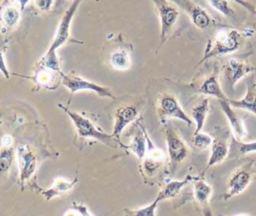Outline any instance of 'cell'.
<instances>
[{"label": "cell", "mask_w": 256, "mask_h": 216, "mask_svg": "<svg viewBox=\"0 0 256 216\" xmlns=\"http://www.w3.org/2000/svg\"><path fill=\"white\" fill-rule=\"evenodd\" d=\"M157 113L162 122H165L168 118H174L183 121L188 126L193 124L192 118L186 114L177 98L170 93H163L159 96L157 100Z\"/></svg>", "instance_id": "obj_6"}, {"label": "cell", "mask_w": 256, "mask_h": 216, "mask_svg": "<svg viewBox=\"0 0 256 216\" xmlns=\"http://www.w3.org/2000/svg\"><path fill=\"white\" fill-rule=\"evenodd\" d=\"M15 152L19 169V182L24 186L36 174L39 158L36 152L26 144L18 146Z\"/></svg>", "instance_id": "obj_7"}, {"label": "cell", "mask_w": 256, "mask_h": 216, "mask_svg": "<svg viewBox=\"0 0 256 216\" xmlns=\"http://www.w3.org/2000/svg\"><path fill=\"white\" fill-rule=\"evenodd\" d=\"M223 70L229 87L233 89V87L239 80L254 72L256 70V67L251 65L246 60L233 57L226 62Z\"/></svg>", "instance_id": "obj_11"}, {"label": "cell", "mask_w": 256, "mask_h": 216, "mask_svg": "<svg viewBox=\"0 0 256 216\" xmlns=\"http://www.w3.org/2000/svg\"><path fill=\"white\" fill-rule=\"evenodd\" d=\"M139 114V110L134 105H123L116 109L114 114V125L112 136L120 140L123 130L132 122H134Z\"/></svg>", "instance_id": "obj_14"}, {"label": "cell", "mask_w": 256, "mask_h": 216, "mask_svg": "<svg viewBox=\"0 0 256 216\" xmlns=\"http://www.w3.org/2000/svg\"><path fill=\"white\" fill-rule=\"evenodd\" d=\"M252 152H256V141L243 142L233 137L229 147V154L232 157H236L239 155H246Z\"/></svg>", "instance_id": "obj_26"}, {"label": "cell", "mask_w": 256, "mask_h": 216, "mask_svg": "<svg viewBox=\"0 0 256 216\" xmlns=\"http://www.w3.org/2000/svg\"><path fill=\"white\" fill-rule=\"evenodd\" d=\"M178 5L189 16L191 22L199 29H205L211 25L212 19L207 11L192 0H170Z\"/></svg>", "instance_id": "obj_12"}, {"label": "cell", "mask_w": 256, "mask_h": 216, "mask_svg": "<svg viewBox=\"0 0 256 216\" xmlns=\"http://www.w3.org/2000/svg\"><path fill=\"white\" fill-rule=\"evenodd\" d=\"M156 7L160 21V45H162L170 34V31L176 23L179 11L177 7L169 0H151Z\"/></svg>", "instance_id": "obj_8"}, {"label": "cell", "mask_w": 256, "mask_h": 216, "mask_svg": "<svg viewBox=\"0 0 256 216\" xmlns=\"http://www.w3.org/2000/svg\"><path fill=\"white\" fill-rule=\"evenodd\" d=\"M213 140L214 139L212 138L211 135L204 133L202 131L193 135V145L199 151L205 150L208 147H210L213 143Z\"/></svg>", "instance_id": "obj_27"}, {"label": "cell", "mask_w": 256, "mask_h": 216, "mask_svg": "<svg viewBox=\"0 0 256 216\" xmlns=\"http://www.w3.org/2000/svg\"><path fill=\"white\" fill-rule=\"evenodd\" d=\"M66 89L70 91L71 94H74L79 91H92L95 92L100 97L105 98H111L114 99L115 96L108 87L101 86L99 84H96L92 81H89L83 77H81L78 74H75L74 72H71L69 74L62 75V83H61Z\"/></svg>", "instance_id": "obj_5"}, {"label": "cell", "mask_w": 256, "mask_h": 216, "mask_svg": "<svg viewBox=\"0 0 256 216\" xmlns=\"http://www.w3.org/2000/svg\"><path fill=\"white\" fill-rule=\"evenodd\" d=\"M219 104H220L221 110L223 111V113L225 114L229 122V125L233 133V137L239 141H242L247 136V130L242 119L239 117V115L234 111L233 107L230 105L229 99L219 100Z\"/></svg>", "instance_id": "obj_15"}, {"label": "cell", "mask_w": 256, "mask_h": 216, "mask_svg": "<svg viewBox=\"0 0 256 216\" xmlns=\"http://www.w3.org/2000/svg\"><path fill=\"white\" fill-rule=\"evenodd\" d=\"M72 209H74L75 211L78 212V214L80 216H94L90 210L88 209V207L83 204V203H77V202H73L72 203Z\"/></svg>", "instance_id": "obj_30"}, {"label": "cell", "mask_w": 256, "mask_h": 216, "mask_svg": "<svg viewBox=\"0 0 256 216\" xmlns=\"http://www.w3.org/2000/svg\"><path fill=\"white\" fill-rule=\"evenodd\" d=\"M0 73L6 78L9 79L10 78V72L7 68L6 62H5V58H4V53L3 50L0 48Z\"/></svg>", "instance_id": "obj_32"}, {"label": "cell", "mask_w": 256, "mask_h": 216, "mask_svg": "<svg viewBox=\"0 0 256 216\" xmlns=\"http://www.w3.org/2000/svg\"><path fill=\"white\" fill-rule=\"evenodd\" d=\"M35 7L41 11H49L52 7L53 0H33Z\"/></svg>", "instance_id": "obj_31"}, {"label": "cell", "mask_w": 256, "mask_h": 216, "mask_svg": "<svg viewBox=\"0 0 256 216\" xmlns=\"http://www.w3.org/2000/svg\"><path fill=\"white\" fill-rule=\"evenodd\" d=\"M77 181H78L77 178L73 180H68L63 177H56L49 188L41 190V194L47 201H50L55 197H58L70 192L73 189L74 185L77 183Z\"/></svg>", "instance_id": "obj_17"}, {"label": "cell", "mask_w": 256, "mask_h": 216, "mask_svg": "<svg viewBox=\"0 0 256 216\" xmlns=\"http://www.w3.org/2000/svg\"><path fill=\"white\" fill-rule=\"evenodd\" d=\"M241 35L236 29H221L213 38H211L204 51V55L199 60L197 65H200L204 61L220 55H226L236 52L241 43Z\"/></svg>", "instance_id": "obj_2"}, {"label": "cell", "mask_w": 256, "mask_h": 216, "mask_svg": "<svg viewBox=\"0 0 256 216\" xmlns=\"http://www.w3.org/2000/svg\"><path fill=\"white\" fill-rule=\"evenodd\" d=\"M254 164L255 162L253 160L247 161L231 175L227 191L223 195V199L225 201L241 194L251 184L255 176Z\"/></svg>", "instance_id": "obj_4"}, {"label": "cell", "mask_w": 256, "mask_h": 216, "mask_svg": "<svg viewBox=\"0 0 256 216\" xmlns=\"http://www.w3.org/2000/svg\"><path fill=\"white\" fill-rule=\"evenodd\" d=\"M229 103L233 108L247 110L256 115V83L253 79L247 85V91L243 98L239 100L229 99Z\"/></svg>", "instance_id": "obj_19"}, {"label": "cell", "mask_w": 256, "mask_h": 216, "mask_svg": "<svg viewBox=\"0 0 256 216\" xmlns=\"http://www.w3.org/2000/svg\"><path fill=\"white\" fill-rule=\"evenodd\" d=\"M198 92L207 95V96H212L217 98L218 100H227V96L224 94V91L222 90L220 83H219V78L217 72L211 74L208 76L199 86Z\"/></svg>", "instance_id": "obj_21"}, {"label": "cell", "mask_w": 256, "mask_h": 216, "mask_svg": "<svg viewBox=\"0 0 256 216\" xmlns=\"http://www.w3.org/2000/svg\"><path fill=\"white\" fill-rule=\"evenodd\" d=\"M192 193L201 216H213L209 205V200L212 195V187L204 180L202 175L196 176L192 181Z\"/></svg>", "instance_id": "obj_10"}, {"label": "cell", "mask_w": 256, "mask_h": 216, "mask_svg": "<svg viewBox=\"0 0 256 216\" xmlns=\"http://www.w3.org/2000/svg\"><path fill=\"white\" fill-rule=\"evenodd\" d=\"M62 71H54L45 67L36 66L32 76H24L31 79L37 86L47 89L55 90L62 83Z\"/></svg>", "instance_id": "obj_13"}, {"label": "cell", "mask_w": 256, "mask_h": 216, "mask_svg": "<svg viewBox=\"0 0 256 216\" xmlns=\"http://www.w3.org/2000/svg\"><path fill=\"white\" fill-rule=\"evenodd\" d=\"M3 116V112H2V110L0 109V118Z\"/></svg>", "instance_id": "obj_38"}, {"label": "cell", "mask_w": 256, "mask_h": 216, "mask_svg": "<svg viewBox=\"0 0 256 216\" xmlns=\"http://www.w3.org/2000/svg\"><path fill=\"white\" fill-rule=\"evenodd\" d=\"M229 155V145L227 142L221 139H214L213 143L211 145V154L208 159V162L202 172V176H204V173L212 166L217 165L224 161Z\"/></svg>", "instance_id": "obj_20"}, {"label": "cell", "mask_w": 256, "mask_h": 216, "mask_svg": "<svg viewBox=\"0 0 256 216\" xmlns=\"http://www.w3.org/2000/svg\"><path fill=\"white\" fill-rule=\"evenodd\" d=\"M110 65L119 71L130 69L132 66V60L129 53L124 49H118L111 53L109 58Z\"/></svg>", "instance_id": "obj_25"}, {"label": "cell", "mask_w": 256, "mask_h": 216, "mask_svg": "<svg viewBox=\"0 0 256 216\" xmlns=\"http://www.w3.org/2000/svg\"><path fill=\"white\" fill-rule=\"evenodd\" d=\"M196 177L195 176H191V175H187L184 179L182 180H171L168 183H166L163 188L159 191V193L157 194L156 198L161 202L163 200L166 199H171L176 197L180 191L189 183L192 182Z\"/></svg>", "instance_id": "obj_22"}, {"label": "cell", "mask_w": 256, "mask_h": 216, "mask_svg": "<svg viewBox=\"0 0 256 216\" xmlns=\"http://www.w3.org/2000/svg\"><path fill=\"white\" fill-rule=\"evenodd\" d=\"M82 1L83 0H73L71 5L64 12V14L62 15V17L59 21V24L57 26L56 33L53 37L52 43L49 46V48L47 49V51L56 53L57 49H59L61 46H63L67 42V40L69 38V34H70V27H71L72 19Z\"/></svg>", "instance_id": "obj_9"}, {"label": "cell", "mask_w": 256, "mask_h": 216, "mask_svg": "<svg viewBox=\"0 0 256 216\" xmlns=\"http://www.w3.org/2000/svg\"><path fill=\"white\" fill-rule=\"evenodd\" d=\"M1 145L13 146V138L11 135H4L1 139Z\"/></svg>", "instance_id": "obj_34"}, {"label": "cell", "mask_w": 256, "mask_h": 216, "mask_svg": "<svg viewBox=\"0 0 256 216\" xmlns=\"http://www.w3.org/2000/svg\"><path fill=\"white\" fill-rule=\"evenodd\" d=\"M63 216H80V215L78 214V212H77V211H75L74 209H71V210L66 211V212H65V214H64Z\"/></svg>", "instance_id": "obj_36"}, {"label": "cell", "mask_w": 256, "mask_h": 216, "mask_svg": "<svg viewBox=\"0 0 256 216\" xmlns=\"http://www.w3.org/2000/svg\"><path fill=\"white\" fill-rule=\"evenodd\" d=\"M159 200L157 198L154 199V201L152 203H150L147 206H144L142 208L136 209V210H132V211H128V213L131 216H155L156 215V209L157 206L159 204Z\"/></svg>", "instance_id": "obj_29"}, {"label": "cell", "mask_w": 256, "mask_h": 216, "mask_svg": "<svg viewBox=\"0 0 256 216\" xmlns=\"http://www.w3.org/2000/svg\"><path fill=\"white\" fill-rule=\"evenodd\" d=\"M0 125H1V121H0Z\"/></svg>", "instance_id": "obj_39"}, {"label": "cell", "mask_w": 256, "mask_h": 216, "mask_svg": "<svg viewBox=\"0 0 256 216\" xmlns=\"http://www.w3.org/2000/svg\"><path fill=\"white\" fill-rule=\"evenodd\" d=\"M58 107L62 109L68 117L71 119L76 132L79 137L81 138H91L95 139L107 146L113 147V148H127V145H123L120 140H117L115 137L105 132H103L100 128H98L89 118L84 116L83 114H80L79 112L73 111L63 104H58Z\"/></svg>", "instance_id": "obj_1"}, {"label": "cell", "mask_w": 256, "mask_h": 216, "mask_svg": "<svg viewBox=\"0 0 256 216\" xmlns=\"http://www.w3.org/2000/svg\"><path fill=\"white\" fill-rule=\"evenodd\" d=\"M137 130L134 131L130 144L127 145V148L139 159L143 160V158L146 156L147 153V148H148V134L143 127V125L137 121Z\"/></svg>", "instance_id": "obj_16"}, {"label": "cell", "mask_w": 256, "mask_h": 216, "mask_svg": "<svg viewBox=\"0 0 256 216\" xmlns=\"http://www.w3.org/2000/svg\"><path fill=\"white\" fill-rule=\"evenodd\" d=\"M206 1L213 9L218 11L223 16L231 17L234 15V10L230 6L228 0H206Z\"/></svg>", "instance_id": "obj_28"}, {"label": "cell", "mask_w": 256, "mask_h": 216, "mask_svg": "<svg viewBox=\"0 0 256 216\" xmlns=\"http://www.w3.org/2000/svg\"><path fill=\"white\" fill-rule=\"evenodd\" d=\"M209 113V99L203 98L200 102H198L196 105H194L191 109V117L192 120L196 124V128L194 131V134L199 133L202 131L203 126L206 122L207 115Z\"/></svg>", "instance_id": "obj_23"}, {"label": "cell", "mask_w": 256, "mask_h": 216, "mask_svg": "<svg viewBox=\"0 0 256 216\" xmlns=\"http://www.w3.org/2000/svg\"><path fill=\"white\" fill-rule=\"evenodd\" d=\"M21 18V9L11 0H3L0 4V22L6 28L15 27Z\"/></svg>", "instance_id": "obj_18"}, {"label": "cell", "mask_w": 256, "mask_h": 216, "mask_svg": "<svg viewBox=\"0 0 256 216\" xmlns=\"http://www.w3.org/2000/svg\"><path fill=\"white\" fill-rule=\"evenodd\" d=\"M165 140L167 145L168 156L171 170H175L182 161L190 154V149L178 131L170 123L165 124Z\"/></svg>", "instance_id": "obj_3"}, {"label": "cell", "mask_w": 256, "mask_h": 216, "mask_svg": "<svg viewBox=\"0 0 256 216\" xmlns=\"http://www.w3.org/2000/svg\"><path fill=\"white\" fill-rule=\"evenodd\" d=\"M218 216H224V215H222V214H219ZM235 216H250V215H248V214H238V215H235Z\"/></svg>", "instance_id": "obj_37"}, {"label": "cell", "mask_w": 256, "mask_h": 216, "mask_svg": "<svg viewBox=\"0 0 256 216\" xmlns=\"http://www.w3.org/2000/svg\"><path fill=\"white\" fill-rule=\"evenodd\" d=\"M16 3H17V5L20 7V9H21V11H23L24 9H25V7H26V5L28 4V2L30 1V0H14Z\"/></svg>", "instance_id": "obj_35"}, {"label": "cell", "mask_w": 256, "mask_h": 216, "mask_svg": "<svg viewBox=\"0 0 256 216\" xmlns=\"http://www.w3.org/2000/svg\"><path fill=\"white\" fill-rule=\"evenodd\" d=\"M232 1H234L235 3H237L240 6H242L243 8H245L246 10H248L253 15H256V7L251 2H249L247 0H232Z\"/></svg>", "instance_id": "obj_33"}, {"label": "cell", "mask_w": 256, "mask_h": 216, "mask_svg": "<svg viewBox=\"0 0 256 216\" xmlns=\"http://www.w3.org/2000/svg\"><path fill=\"white\" fill-rule=\"evenodd\" d=\"M16 158V152L13 146H4L0 147V179L4 178L7 173L10 171L13 161Z\"/></svg>", "instance_id": "obj_24"}]
</instances>
